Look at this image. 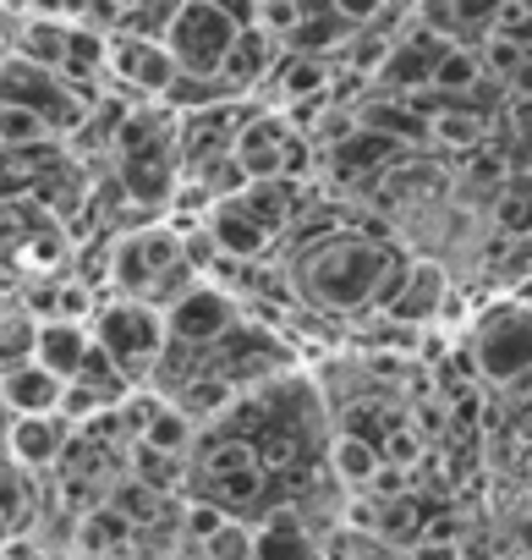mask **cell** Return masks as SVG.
<instances>
[{"label":"cell","instance_id":"cell-1","mask_svg":"<svg viewBox=\"0 0 532 560\" xmlns=\"http://www.w3.org/2000/svg\"><path fill=\"white\" fill-rule=\"evenodd\" d=\"M390 264H395V247L357 236V231H330L297 253L292 275H297V292L308 303L352 314V308H374V292H379Z\"/></svg>","mask_w":532,"mask_h":560},{"label":"cell","instance_id":"cell-2","mask_svg":"<svg viewBox=\"0 0 532 560\" xmlns=\"http://www.w3.org/2000/svg\"><path fill=\"white\" fill-rule=\"evenodd\" d=\"M187 287H192V269H187V242L176 231L143 225V231L116 242V253H110V292L116 298L170 308Z\"/></svg>","mask_w":532,"mask_h":560},{"label":"cell","instance_id":"cell-3","mask_svg":"<svg viewBox=\"0 0 532 560\" xmlns=\"http://www.w3.org/2000/svg\"><path fill=\"white\" fill-rule=\"evenodd\" d=\"M94 336L99 347L121 363V374L132 385H143L165 352H170V325H165V308L159 303H138V298H116L105 308H94Z\"/></svg>","mask_w":532,"mask_h":560},{"label":"cell","instance_id":"cell-4","mask_svg":"<svg viewBox=\"0 0 532 560\" xmlns=\"http://www.w3.org/2000/svg\"><path fill=\"white\" fill-rule=\"evenodd\" d=\"M241 18H230L225 7H214V0H176V12L165 18V45L170 56L181 61V72H198V78H220L225 56L236 50L241 39Z\"/></svg>","mask_w":532,"mask_h":560},{"label":"cell","instance_id":"cell-5","mask_svg":"<svg viewBox=\"0 0 532 560\" xmlns=\"http://www.w3.org/2000/svg\"><path fill=\"white\" fill-rule=\"evenodd\" d=\"M0 105H28V110H39L56 132H78V127H88V100L67 83V72H56V67H39V61H28V56H0Z\"/></svg>","mask_w":532,"mask_h":560},{"label":"cell","instance_id":"cell-6","mask_svg":"<svg viewBox=\"0 0 532 560\" xmlns=\"http://www.w3.org/2000/svg\"><path fill=\"white\" fill-rule=\"evenodd\" d=\"M472 358H477V374L494 385L527 380L532 374V308L527 303L488 308L472 330Z\"/></svg>","mask_w":532,"mask_h":560},{"label":"cell","instance_id":"cell-7","mask_svg":"<svg viewBox=\"0 0 532 560\" xmlns=\"http://www.w3.org/2000/svg\"><path fill=\"white\" fill-rule=\"evenodd\" d=\"M165 325H170V347H198L209 352L220 336L236 330V298H225L209 280H192V287L165 308Z\"/></svg>","mask_w":532,"mask_h":560},{"label":"cell","instance_id":"cell-8","mask_svg":"<svg viewBox=\"0 0 532 560\" xmlns=\"http://www.w3.org/2000/svg\"><path fill=\"white\" fill-rule=\"evenodd\" d=\"M110 72L121 89L132 94H149V100H165L181 78V61L170 56L165 39H149V34H116L110 39Z\"/></svg>","mask_w":532,"mask_h":560},{"label":"cell","instance_id":"cell-9","mask_svg":"<svg viewBox=\"0 0 532 560\" xmlns=\"http://www.w3.org/2000/svg\"><path fill=\"white\" fill-rule=\"evenodd\" d=\"M72 434H78V423L61 418V412H23V418H12V429H7V451L34 472V467H56V462L67 456Z\"/></svg>","mask_w":532,"mask_h":560},{"label":"cell","instance_id":"cell-10","mask_svg":"<svg viewBox=\"0 0 532 560\" xmlns=\"http://www.w3.org/2000/svg\"><path fill=\"white\" fill-rule=\"evenodd\" d=\"M445 45H456V39H445V34H434V28H417L412 39H395L374 83H379L385 94H412V89L434 83V61H439Z\"/></svg>","mask_w":532,"mask_h":560},{"label":"cell","instance_id":"cell-11","mask_svg":"<svg viewBox=\"0 0 532 560\" xmlns=\"http://www.w3.org/2000/svg\"><path fill=\"white\" fill-rule=\"evenodd\" d=\"M286 138H292L286 110H263V116H247V121L236 127L230 154H236V165L247 171V182H252V176H281V149H286Z\"/></svg>","mask_w":532,"mask_h":560},{"label":"cell","instance_id":"cell-12","mask_svg":"<svg viewBox=\"0 0 532 560\" xmlns=\"http://www.w3.org/2000/svg\"><path fill=\"white\" fill-rule=\"evenodd\" d=\"M61 396H67V380L56 369H45L39 358L17 363V369H0V401H7L12 418H23V412H61Z\"/></svg>","mask_w":532,"mask_h":560},{"label":"cell","instance_id":"cell-13","mask_svg":"<svg viewBox=\"0 0 532 560\" xmlns=\"http://www.w3.org/2000/svg\"><path fill=\"white\" fill-rule=\"evenodd\" d=\"M252 560H324V544L292 505H281L252 527Z\"/></svg>","mask_w":532,"mask_h":560},{"label":"cell","instance_id":"cell-14","mask_svg":"<svg viewBox=\"0 0 532 560\" xmlns=\"http://www.w3.org/2000/svg\"><path fill=\"white\" fill-rule=\"evenodd\" d=\"M209 242H214L220 253H230V258H258L263 247L275 242V231L263 225V220H252V214L236 203V192H230V198H214V214H209Z\"/></svg>","mask_w":532,"mask_h":560},{"label":"cell","instance_id":"cell-15","mask_svg":"<svg viewBox=\"0 0 532 560\" xmlns=\"http://www.w3.org/2000/svg\"><path fill=\"white\" fill-rule=\"evenodd\" d=\"M439 308H445V269L428 264V258H412V269L401 280L395 303L385 308V319H395V325H428Z\"/></svg>","mask_w":532,"mask_h":560},{"label":"cell","instance_id":"cell-16","mask_svg":"<svg viewBox=\"0 0 532 560\" xmlns=\"http://www.w3.org/2000/svg\"><path fill=\"white\" fill-rule=\"evenodd\" d=\"M88 352H94V325H83V319H39V363L45 369H56L61 380H78L83 374V363H88Z\"/></svg>","mask_w":532,"mask_h":560},{"label":"cell","instance_id":"cell-17","mask_svg":"<svg viewBox=\"0 0 532 560\" xmlns=\"http://www.w3.org/2000/svg\"><path fill=\"white\" fill-rule=\"evenodd\" d=\"M401 149H406V143H395L390 132L357 121V132H346V138L330 149V165H335V176H374V171H385Z\"/></svg>","mask_w":532,"mask_h":560},{"label":"cell","instance_id":"cell-18","mask_svg":"<svg viewBox=\"0 0 532 560\" xmlns=\"http://www.w3.org/2000/svg\"><path fill=\"white\" fill-rule=\"evenodd\" d=\"M275 72V34H263L258 23H247L241 28V39H236V50L225 56V67H220V78L241 94V89H252V83H263Z\"/></svg>","mask_w":532,"mask_h":560},{"label":"cell","instance_id":"cell-19","mask_svg":"<svg viewBox=\"0 0 532 560\" xmlns=\"http://www.w3.org/2000/svg\"><path fill=\"white\" fill-rule=\"evenodd\" d=\"M330 467H335V478L346 483V489H363L368 494V483L379 478V467H385V451H379V440H368V434H335V445H330Z\"/></svg>","mask_w":532,"mask_h":560},{"label":"cell","instance_id":"cell-20","mask_svg":"<svg viewBox=\"0 0 532 560\" xmlns=\"http://www.w3.org/2000/svg\"><path fill=\"white\" fill-rule=\"evenodd\" d=\"M67 50H72V23H61L56 12H34L17 34V56L39 61V67H67Z\"/></svg>","mask_w":532,"mask_h":560},{"label":"cell","instance_id":"cell-21","mask_svg":"<svg viewBox=\"0 0 532 560\" xmlns=\"http://www.w3.org/2000/svg\"><path fill=\"white\" fill-rule=\"evenodd\" d=\"M357 121L363 127H379V132H390L395 143H434V132H428V121L401 100V94H379V100H368L363 110H357Z\"/></svg>","mask_w":532,"mask_h":560},{"label":"cell","instance_id":"cell-22","mask_svg":"<svg viewBox=\"0 0 532 560\" xmlns=\"http://www.w3.org/2000/svg\"><path fill=\"white\" fill-rule=\"evenodd\" d=\"M428 132H434V143H445V149H456V154H472V149L488 143V116H483L477 105H466V100H450V105L428 121Z\"/></svg>","mask_w":532,"mask_h":560},{"label":"cell","instance_id":"cell-23","mask_svg":"<svg viewBox=\"0 0 532 560\" xmlns=\"http://www.w3.org/2000/svg\"><path fill=\"white\" fill-rule=\"evenodd\" d=\"M263 83H275V100L281 105H292V100H308V94H324L330 89V67H324V56H303V50H292L270 78Z\"/></svg>","mask_w":532,"mask_h":560},{"label":"cell","instance_id":"cell-24","mask_svg":"<svg viewBox=\"0 0 532 560\" xmlns=\"http://www.w3.org/2000/svg\"><path fill=\"white\" fill-rule=\"evenodd\" d=\"M78 544H83V555H116V549H127L132 544V522L110 505V500H99V505H88L83 511V522H78Z\"/></svg>","mask_w":532,"mask_h":560},{"label":"cell","instance_id":"cell-25","mask_svg":"<svg viewBox=\"0 0 532 560\" xmlns=\"http://www.w3.org/2000/svg\"><path fill=\"white\" fill-rule=\"evenodd\" d=\"M236 203L252 214V220H263L270 231H281L286 220H292V182L286 176H252L247 187H236Z\"/></svg>","mask_w":532,"mask_h":560},{"label":"cell","instance_id":"cell-26","mask_svg":"<svg viewBox=\"0 0 532 560\" xmlns=\"http://www.w3.org/2000/svg\"><path fill=\"white\" fill-rule=\"evenodd\" d=\"M483 78H488V72H483V56H477L472 45H445L439 61H434V89L450 94V100H472Z\"/></svg>","mask_w":532,"mask_h":560},{"label":"cell","instance_id":"cell-27","mask_svg":"<svg viewBox=\"0 0 532 560\" xmlns=\"http://www.w3.org/2000/svg\"><path fill=\"white\" fill-rule=\"evenodd\" d=\"M127 192L132 198H143V203H165L170 192H176V171H170V160H165V149H154V154H127Z\"/></svg>","mask_w":532,"mask_h":560},{"label":"cell","instance_id":"cell-28","mask_svg":"<svg viewBox=\"0 0 532 560\" xmlns=\"http://www.w3.org/2000/svg\"><path fill=\"white\" fill-rule=\"evenodd\" d=\"M192 429H198V418L187 412V407H176L170 396H165V407L149 418V429L138 434L143 445H154V451H170V456H187L192 451Z\"/></svg>","mask_w":532,"mask_h":560},{"label":"cell","instance_id":"cell-29","mask_svg":"<svg viewBox=\"0 0 532 560\" xmlns=\"http://www.w3.org/2000/svg\"><path fill=\"white\" fill-rule=\"evenodd\" d=\"M50 138H56V127H50L39 110H28V105H0V149L23 154V149H39V143H50Z\"/></svg>","mask_w":532,"mask_h":560},{"label":"cell","instance_id":"cell-30","mask_svg":"<svg viewBox=\"0 0 532 560\" xmlns=\"http://www.w3.org/2000/svg\"><path fill=\"white\" fill-rule=\"evenodd\" d=\"M170 143V127H165V116L159 110H127V121L116 127V154L127 160V154H154V149H165Z\"/></svg>","mask_w":532,"mask_h":560},{"label":"cell","instance_id":"cell-31","mask_svg":"<svg viewBox=\"0 0 532 560\" xmlns=\"http://www.w3.org/2000/svg\"><path fill=\"white\" fill-rule=\"evenodd\" d=\"M159 494L165 489H154L149 478H138V472H127V478H116V489H110V505L132 522V527H149L154 516H159Z\"/></svg>","mask_w":532,"mask_h":560},{"label":"cell","instance_id":"cell-32","mask_svg":"<svg viewBox=\"0 0 532 560\" xmlns=\"http://www.w3.org/2000/svg\"><path fill=\"white\" fill-rule=\"evenodd\" d=\"M39 358V319L34 314H0V369H17Z\"/></svg>","mask_w":532,"mask_h":560},{"label":"cell","instance_id":"cell-33","mask_svg":"<svg viewBox=\"0 0 532 560\" xmlns=\"http://www.w3.org/2000/svg\"><path fill=\"white\" fill-rule=\"evenodd\" d=\"M23 462L12 451H0V522H23L28 516V483H23Z\"/></svg>","mask_w":532,"mask_h":560},{"label":"cell","instance_id":"cell-34","mask_svg":"<svg viewBox=\"0 0 532 560\" xmlns=\"http://www.w3.org/2000/svg\"><path fill=\"white\" fill-rule=\"evenodd\" d=\"M477 56H483V72H494V78H505V83H510V72L521 67L527 45H521V39H510L505 28H488V34L477 39Z\"/></svg>","mask_w":532,"mask_h":560},{"label":"cell","instance_id":"cell-35","mask_svg":"<svg viewBox=\"0 0 532 560\" xmlns=\"http://www.w3.org/2000/svg\"><path fill=\"white\" fill-rule=\"evenodd\" d=\"M225 522H230V511H225L220 500H209V494H198V500H181V533H187V544H203V538H214Z\"/></svg>","mask_w":532,"mask_h":560},{"label":"cell","instance_id":"cell-36","mask_svg":"<svg viewBox=\"0 0 532 560\" xmlns=\"http://www.w3.org/2000/svg\"><path fill=\"white\" fill-rule=\"evenodd\" d=\"M379 451H385V462H395V467H417L423 462V429L412 423V418H395L390 429H385V440H379Z\"/></svg>","mask_w":532,"mask_h":560},{"label":"cell","instance_id":"cell-37","mask_svg":"<svg viewBox=\"0 0 532 560\" xmlns=\"http://www.w3.org/2000/svg\"><path fill=\"white\" fill-rule=\"evenodd\" d=\"M510 7V0H450V18H456V39L461 34H488L494 23H499V12Z\"/></svg>","mask_w":532,"mask_h":560},{"label":"cell","instance_id":"cell-38","mask_svg":"<svg viewBox=\"0 0 532 560\" xmlns=\"http://www.w3.org/2000/svg\"><path fill=\"white\" fill-rule=\"evenodd\" d=\"M494 225H499V236H532V192L505 187L494 198Z\"/></svg>","mask_w":532,"mask_h":560},{"label":"cell","instance_id":"cell-39","mask_svg":"<svg viewBox=\"0 0 532 560\" xmlns=\"http://www.w3.org/2000/svg\"><path fill=\"white\" fill-rule=\"evenodd\" d=\"M198 549H203V560H252V527L230 516V522H225L214 538H203Z\"/></svg>","mask_w":532,"mask_h":560},{"label":"cell","instance_id":"cell-40","mask_svg":"<svg viewBox=\"0 0 532 560\" xmlns=\"http://www.w3.org/2000/svg\"><path fill=\"white\" fill-rule=\"evenodd\" d=\"M303 12H308L303 0H258V18H252V23H258L263 34L286 39V34H292V28L303 23Z\"/></svg>","mask_w":532,"mask_h":560},{"label":"cell","instance_id":"cell-41","mask_svg":"<svg viewBox=\"0 0 532 560\" xmlns=\"http://www.w3.org/2000/svg\"><path fill=\"white\" fill-rule=\"evenodd\" d=\"M308 171H314V138L292 127V138H286V149H281V176H286V182H303Z\"/></svg>","mask_w":532,"mask_h":560},{"label":"cell","instance_id":"cell-42","mask_svg":"<svg viewBox=\"0 0 532 560\" xmlns=\"http://www.w3.org/2000/svg\"><path fill=\"white\" fill-rule=\"evenodd\" d=\"M330 7H335L352 28H368V23H379V18H385L390 0H330Z\"/></svg>","mask_w":532,"mask_h":560},{"label":"cell","instance_id":"cell-43","mask_svg":"<svg viewBox=\"0 0 532 560\" xmlns=\"http://www.w3.org/2000/svg\"><path fill=\"white\" fill-rule=\"evenodd\" d=\"M412 560H466V549H461V538H434V533H423V538L412 544Z\"/></svg>","mask_w":532,"mask_h":560},{"label":"cell","instance_id":"cell-44","mask_svg":"<svg viewBox=\"0 0 532 560\" xmlns=\"http://www.w3.org/2000/svg\"><path fill=\"white\" fill-rule=\"evenodd\" d=\"M472 182H499L505 176V154H488V149H472Z\"/></svg>","mask_w":532,"mask_h":560},{"label":"cell","instance_id":"cell-45","mask_svg":"<svg viewBox=\"0 0 532 560\" xmlns=\"http://www.w3.org/2000/svg\"><path fill=\"white\" fill-rule=\"evenodd\" d=\"M510 121L516 132H532V94H510Z\"/></svg>","mask_w":532,"mask_h":560},{"label":"cell","instance_id":"cell-46","mask_svg":"<svg viewBox=\"0 0 532 560\" xmlns=\"http://www.w3.org/2000/svg\"><path fill=\"white\" fill-rule=\"evenodd\" d=\"M510 94H532V50L521 56V67L510 72Z\"/></svg>","mask_w":532,"mask_h":560},{"label":"cell","instance_id":"cell-47","mask_svg":"<svg viewBox=\"0 0 532 560\" xmlns=\"http://www.w3.org/2000/svg\"><path fill=\"white\" fill-rule=\"evenodd\" d=\"M516 549H521V555H532V516H521V522H516Z\"/></svg>","mask_w":532,"mask_h":560},{"label":"cell","instance_id":"cell-48","mask_svg":"<svg viewBox=\"0 0 532 560\" xmlns=\"http://www.w3.org/2000/svg\"><path fill=\"white\" fill-rule=\"evenodd\" d=\"M516 560H532V555H516Z\"/></svg>","mask_w":532,"mask_h":560},{"label":"cell","instance_id":"cell-49","mask_svg":"<svg viewBox=\"0 0 532 560\" xmlns=\"http://www.w3.org/2000/svg\"><path fill=\"white\" fill-rule=\"evenodd\" d=\"M121 7H132V0H121Z\"/></svg>","mask_w":532,"mask_h":560}]
</instances>
